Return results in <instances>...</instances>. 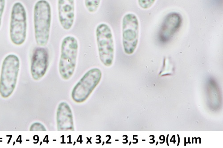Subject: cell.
Listing matches in <instances>:
<instances>
[{
	"label": "cell",
	"mask_w": 223,
	"mask_h": 148,
	"mask_svg": "<svg viewBox=\"0 0 223 148\" xmlns=\"http://www.w3.org/2000/svg\"><path fill=\"white\" fill-rule=\"evenodd\" d=\"M51 9L47 0H39L33 9L34 36L38 45L45 46L47 44L50 35Z\"/></svg>",
	"instance_id": "cell-1"
},
{
	"label": "cell",
	"mask_w": 223,
	"mask_h": 148,
	"mask_svg": "<svg viewBox=\"0 0 223 148\" xmlns=\"http://www.w3.org/2000/svg\"><path fill=\"white\" fill-rule=\"evenodd\" d=\"M79 44L76 37L66 36L61 46V54L59 62V73L62 78L68 80L72 78L76 70Z\"/></svg>",
	"instance_id": "cell-2"
},
{
	"label": "cell",
	"mask_w": 223,
	"mask_h": 148,
	"mask_svg": "<svg viewBox=\"0 0 223 148\" xmlns=\"http://www.w3.org/2000/svg\"><path fill=\"white\" fill-rule=\"evenodd\" d=\"M20 68V60L16 55H8L4 59L0 76V94L4 98H9L16 87Z\"/></svg>",
	"instance_id": "cell-3"
},
{
	"label": "cell",
	"mask_w": 223,
	"mask_h": 148,
	"mask_svg": "<svg viewBox=\"0 0 223 148\" xmlns=\"http://www.w3.org/2000/svg\"><path fill=\"white\" fill-rule=\"evenodd\" d=\"M96 37L100 61L105 66H111L114 58L115 49L110 27L105 23L99 24L96 29Z\"/></svg>",
	"instance_id": "cell-4"
},
{
	"label": "cell",
	"mask_w": 223,
	"mask_h": 148,
	"mask_svg": "<svg viewBox=\"0 0 223 148\" xmlns=\"http://www.w3.org/2000/svg\"><path fill=\"white\" fill-rule=\"evenodd\" d=\"M27 32V15L24 6L20 2L13 5L10 22V38L15 45H20L25 42Z\"/></svg>",
	"instance_id": "cell-5"
},
{
	"label": "cell",
	"mask_w": 223,
	"mask_h": 148,
	"mask_svg": "<svg viewBox=\"0 0 223 148\" xmlns=\"http://www.w3.org/2000/svg\"><path fill=\"white\" fill-rule=\"evenodd\" d=\"M101 78L100 69L94 68L87 71L73 88L72 100L77 103L84 102L100 82Z\"/></svg>",
	"instance_id": "cell-6"
},
{
	"label": "cell",
	"mask_w": 223,
	"mask_h": 148,
	"mask_svg": "<svg viewBox=\"0 0 223 148\" xmlns=\"http://www.w3.org/2000/svg\"><path fill=\"white\" fill-rule=\"evenodd\" d=\"M123 44L126 54H133L137 48L139 39V24L137 16L129 13L123 18L122 22Z\"/></svg>",
	"instance_id": "cell-7"
},
{
	"label": "cell",
	"mask_w": 223,
	"mask_h": 148,
	"mask_svg": "<svg viewBox=\"0 0 223 148\" xmlns=\"http://www.w3.org/2000/svg\"><path fill=\"white\" fill-rule=\"evenodd\" d=\"M49 55L47 49L42 46L36 48L31 58L30 72L33 79L38 81L46 74L49 66Z\"/></svg>",
	"instance_id": "cell-8"
},
{
	"label": "cell",
	"mask_w": 223,
	"mask_h": 148,
	"mask_svg": "<svg viewBox=\"0 0 223 148\" xmlns=\"http://www.w3.org/2000/svg\"><path fill=\"white\" fill-rule=\"evenodd\" d=\"M182 21V16L179 13L172 12L167 15L159 31L160 40L165 42L171 40L180 29Z\"/></svg>",
	"instance_id": "cell-9"
},
{
	"label": "cell",
	"mask_w": 223,
	"mask_h": 148,
	"mask_svg": "<svg viewBox=\"0 0 223 148\" xmlns=\"http://www.w3.org/2000/svg\"><path fill=\"white\" fill-rule=\"evenodd\" d=\"M58 18L65 30L72 29L75 19V0H58Z\"/></svg>",
	"instance_id": "cell-10"
},
{
	"label": "cell",
	"mask_w": 223,
	"mask_h": 148,
	"mask_svg": "<svg viewBox=\"0 0 223 148\" xmlns=\"http://www.w3.org/2000/svg\"><path fill=\"white\" fill-rule=\"evenodd\" d=\"M56 121L58 131L75 130L72 109L66 102H61L59 104L57 110Z\"/></svg>",
	"instance_id": "cell-11"
},
{
	"label": "cell",
	"mask_w": 223,
	"mask_h": 148,
	"mask_svg": "<svg viewBox=\"0 0 223 148\" xmlns=\"http://www.w3.org/2000/svg\"><path fill=\"white\" fill-rule=\"evenodd\" d=\"M101 0H84L87 10L90 13L96 12L100 5Z\"/></svg>",
	"instance_id": "cell-12"
},
{
	"label": "cell",
	"mask_w": 223,
	"mask_h": 148,
	"mask_svg": "<svg viewBox=\"0 0 223 148\" xmlns=\"http://www.w3.org/2000/svg\"><path fill=\"white\" fill-rule=\"evenodd\" d=\"M156 0H138L140 7L143 9H149L154 3Z\"/></svg>",
	"instance_id": "cell-13"
},
{
	"label": "cell",
	"mask_w": 223,
	"mask_h": 148,
	"mask_svg": "<svg viewBox=\"0 0 223 148\" xmlns=\"http://www.w3.org/2000/svg\"><path fill=\"white\" fill-rule=\"evenodd\" d=\"M30 131H46L45 127L39 122H35L30 127Z\"/></svg>",
	"instance_id": "cell-14"
},
{
	"label": "cell",
	"mask_w": 223,
	"mask_h": 148,
	"mask_svg": "<svg viewBox=\"0 0 223 148\" xmlns=\"http://www.w3.org/2000/svg\"><path fill=\"white\" fill-rule=\"evenodd\" d=\"M6 0H0V28L2 24V18L5 10Z\"/></svg>",
	"instance_id": "cell-15"
}]
</instances>
